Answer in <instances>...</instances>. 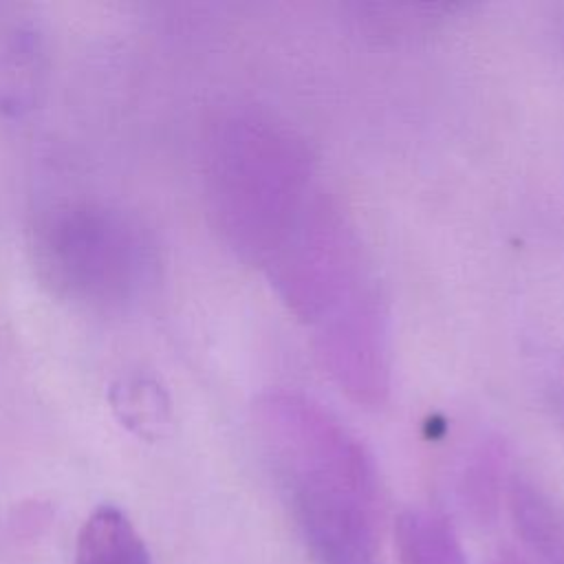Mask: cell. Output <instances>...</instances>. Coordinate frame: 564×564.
Wrapping results in <instances>:
<instances>
[{"instance_id": "6da1fadb", "label": "cell", "mask_w": 564, "mask_h": 564, "mask_svg": "<svg viewBox=\"0 0 564 564\" xmlns=\"http://www.w3.org/2000/svg\"><path fill=\"white\" fill-rule=\"evenodd\" d=\"M317 187L302 137L278 117L236 108L205 143V196L225 245L264 267Z\"/></svg>"}, {"instance_id": "7a4b0ae2", "label": "cell", "mask_w": 564, "mask_h": 564, "mask_svg": "<svg viewBox=\"0 0 564 564\" xmlns=\"http://www.w3.org/2000/svg\"><path fill=\"white\" fill-rule=\"evenodd\" d=\"M31 262L42 289L70 308L119 315L159 280V247L143 220L121 205L66 198L31 225Z\"/></svg>"}, {"instance_id": "3957f363", "label": "cell", "mask_w": 564, "mask_h": 564, "mask_svg": "<svg viewBox=\"0 0 564 564\" xmlns=\"http://www.w3.org/2000/svg\"><path fill=\"white\" fill-rule=\"evenodd\" d=\"M286 308L315 326L366 280L357 234L333 196L315 189L262 267Z\"/></svg>"}, {"instance_id": "277c9868", "label": "cell", "mask_w": 564, "mask_h": 564, "mask_svg": "<svg viewBox=\"0 0 564 564\" xmlns=\"http://www.w3.org/2000/svg\"><path fill=\"white\" fill-rule=\"evenodd\" d=\"M315 350L346 397L379 408L390 390L388 324L381 297L368 278L330 315L315 324Z\"/></svg>"}, {"instance_id": "5b68a950", "label": "cell", "mask_w": 564, "mask_h": 564, "mask_svg": "<svg viewBox=\"0 0 564 564\" xmlns=\"http://www.w3.org/2000/svg\"><path fill=\"white\" fill-rule=\"evenodd\" d=\"M284 491L315 564H381L377 485L304 482Z\"/></svg>"}, {"instance_id": "8992f818", "label": "cell", "mask_w": 564, "mask_h": 564, "mask_svg": "<svg viewBox=\"0 0 564 564\" xmlns=\"http://www.w3.org/2000/svg\"><path fill=\"white\" fill-rule=\"evenodd\" d=\"M51 55L33 22H13L0 33V115L24 119L44 99Z\"/></svg>"}, {"instance_id": "52a82bcc", "label": "cell", "mask_w": 564, "mask_h": 564, "mask_svg": "<svg viewBox=\"0 0 564 564\" xmlns=\"http://www.w3.org/2000/svg\"><path fill=\"white\" fill-rule=\"evenodd\" d=\"M513 529L540 564H564V507L533 480L513 476L507 487Z\"/></svg>"}, {"instance_id": "ba28073f", "label": "cell", "mask_w": 564, "mask_h": 564, "mask_svg": "<svg viewBox=\"0 0 564 564\" xmlns=\"http://www.w3.org/2000/svg\"><path fill=\"white\" fill-rule=\"evenodd\" d=\"M108 405L121 427L148 443L167 436L174 423L172 399L165 386L143 370L119 375L108 386Z\"/></svg>"}, {"instance_id": "9c48e42d", "label": "cell", "mask_w": 564, "mask_h": 564, "mask_svg": "<svg viewBox=\"0 0 564 564\" xmlns=\"http://www.w3.org/2000/svg\"><path fill=\"white\" fill-rule=\"evenodd\" d=\"M73 564H150V551L128 513L104 502L82 522Z\"/></svg>"}, {"instance_id": "30bf717a", "label": "cell", "mask_w": 564, "mask_h": 564, "mask_svg": "<svg viewBox=\"0 0 564 564\" xmlns=\"http://www.w3.org/2000/svg\"><path fill=\"white\" fill-rule=\"evenodd\" d=\"M399 564H467L463 544L447 518L427 509H408L394 520Z\"/></svg>"}, {"instance_id": "8fae6325", "label": "cell", "mask_w": 564, "mask_h": 564, "mask_svg": "<svg viewBox=\"0 0 564 564\" xmlns=\"http://www.w3.org/2000/svg\"><path fill=\"white\" fill-rule=\"evenodd\" d=\"M505 474V454L496 443L480 445L460 478V500L476 522L496 516Z\"/></svg>"}, {"instance_id": "7c38bea8", "label": "cell", "mask_w": 564, "mask_h": 564, "mask_svg": "<svg viewBox=\"0 0 564 564\" xmlns=\"http://www.w3.org/2000/svg\"><path fill=\"white\" fill-rule=\"evenodd\" d=\"M542 392L546 405L564 432V352L553 355L542 372Z\"/></svg>"}, {"instance_id": "4fadbf2b", "label": "cell", "mask_w": 564, "mask_h": 564, "mask_svg": "<svg viewBox=\"0 0 564 564\" xmlns=\"http://www.w3.org/2000/svg\"><path fill=\"white\" fill-rule=\"evenodd\" d=\"M496 564H524V562H520V560H513V557H505V560H498Z\"/></svg>"}]
</instances>
